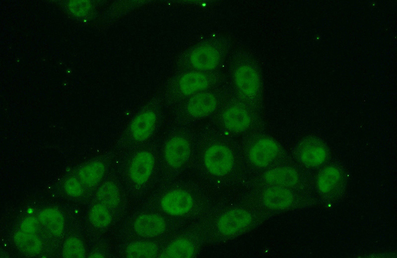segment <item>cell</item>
<instances>
[{"mask_svg": "<svg viewBox=\"0 0 397 258\" xmlns=\"http://www.w3.org/2000/svg\"><path fill=\"white\" fill-rule=\"evenodd\" d=\"M90 257H91V258H103V257H104V256L103 255H102L101 254H98V253H96V254L94 253L93 254H92L90 256Z\"/></svg>", "mask_w": 397, "mask_h": 258, "instance_id": "83f0119b", "label": "cell"}, {"mask_svg": "<svg viewBox=\"0 0 397 258\" xmlns=\"http://www.w3.org/2000/svg\"><path fill=\"white\" fill-rule=\"evenodd\" d=\"M105 172L104 164L94 161L81 167L78 171V179L82 184L87 187L97 185L102 179Z\"/></svg>", "mask_w": 397, "mask_h": 258, "instance_id": "ac0fdd59", "label": "cell"}, {"mask_svg": "<svg viewBox=\"0 0 397 258\" xmlns=\"http://www.w3.org/2000/svg\"><path fill=\"white\" fill-rule=\"evenodd\" d=\"M208 85L207 76L197 71H191L184 74L179 81L180 90L185 95H190L204 90Z\"/></svg>", "mask_w": 397, "mask_h": 258, "instance_id": "e0dca14e", "label": "cell"}, {"mask_svg": "<svg viewBox=\"0 0 397 258\" xmlns=\"http://www.w3.org/2000/svg\"><path fill=\"white\" fill-rule=\"evenodd\" d=\"M96 197L101 204L108 208L116 207L120 202L118 189L112 182L103 184L97 191Z\"/></svg>", "mask_w": 397, "mask_h": 258, "instance_id": "7402d4cb", "label": "cell"}, {"mask_svg": "<svg viewBox=\"0 0 397 258\" xmlns=\"http://www.w3.org/2000/svg\"><path fill=\"white\" fill-rule=\"evenodd\" d=\"M279 151L277 144L268 138L257 141L250 148L249 157L250 161L258 167L269 164L276 157Z\"/></svg>", "mask_w": 397, "mask_h": 258, "instance_id": "8992f818", "label": "cell"}, {"mask_svg": "<svg viewBox=\"0 0 397 258\" xmlns=\"http://www.w3.org/2000/svg\"><path fill=\"white\" fill-rule=\"evenodd\" d=\"M342 175L338 169L332 166L327 167L322 170L318 176V189L322 193H329L339 184Z\"/></svg>", "mask_w": 397, "mask_h": 258, "instance_id": "ffe728a7", "label": "cell"}, {"mask_svg": "<svg viewBox=\"0 0 397 258\" xmlns=\"http://www.w3.org/2000/svg\"><path fill=\"white\" fill-rule=\"evenodd\" d=\"M128 258H154L158 253V248L155 244L149 242H137L130 244L126 248Z\"/></svg>", "mask_w": 397, "mask_h": 258, "instance_id": "603a6c76", "label": "cell"}, {"mask_svg": "<svg viewBox=\"0 0 397 258\" xmlns=\"http://www.w3.org/2000/svg\"><path fill=\"white\" fill-rule=\"evenodd\" d=\"M82 185L78 179L71 177L66 180L64 183V189L68 195L73 197H78L83 193Z\"/></svg>", "mask_w": 397, "mask_h": 258, "instance_id": "484cf974", "label": "cell"}, {"mask_svg": "<svg viewBox=\"0 0 397 258\" xmlns=\"http://www.w3.org/2000/svg\"><path fill=\"white\" fill-rule=\"evenodd\" d=\"M39 224L38 219L29 217L23 221L20 226V230L25 232L37 234Z\"/></svg>", "mask_w": 397, "mask_h": 258, "instance_id": "4316f807", "label": "cell"}, {"mask_svg": "<svg viewBox=\"0 0 397 258\" xmlns=\"http://www.w3.org/2000/svg\"><path fill=\"white\" fill-rule=\"evenodd\" d=\"M13 241L19 250L25 254L37 255L43 248V242L35 233L19 230L14 234Z\"/></svg>", "mask_w": 397, "mask_h": 258, "instance_id": "d6986e66", "label": "cell"}, {"mask_svg": "<svg viewBox=\"0 0 397 258\" xmlns=\"http://www.w3.org/2000/svg\"><path fill=\"white\" fill-rule=\"evenodd\" d=\"M161 205L167 213L181 215L187 213L192 209L193 199L187 192L175 190L168 193L163 197Z\"/></svg>", "mask_w": 397, "mask_h": 258, "instance_id": "277c9868", "label": "cell"}, {"mask_svg": "<svg viewBox=\"0 0 397 258\" xmlns=\"http://www.w3.org/2000/svg\"><path fill=\"white\" fill-rule=\"evenodd\" d=\"M252 220V215L248 211L234 209L224 213L219 219L217 226L222 234L230 236L242 231Z\"/></svg>", "mask_w": 397, "mask_h": 258, "instance_id": "7a4b0ae2", "label": "cell"}, {"mask_svg": "<svg viewBox=\"0 0 397 258\" xmlns=\"http://www.w3.org/2000/svg\"><path fill=\"white\" fill-rule=\"evenodd\" d=\"M64 258H84L85 249L82 242L78 238L70 237L65 242L62 250Z\"/></svg>", "mask_w": 397, "mask_h": 258, "instance_id": "d4e9b609", "label": "cell"}, {"mask_svg": "<svg viewBox=\"0 0 397 258\" xmlns=\"http://www.w3.org/2000/svg\"><path fill=\"white\" fill-rule=\"evenodd\" d=\"M222 122L225 127L229 130L240 132L249 128L251 118L244 109L233 106L226 109L223 113Z\"/></svg>", "mask_w": 397, "mask_h": 258, "instance_id": "4fadbf2b", "label": "cell"}, {"mask_svg": "<svg viewBox=\"0 0 397 258\" xmlns=\"http://www.w3.org/2000/svg\"><path fill=\"white\" fill-rule=\"evenodd\" d=\"M156 116L152 111H145L136 116L130 125L132 138L137 141L148 139L153 133L156 126Z\"/></svg>", "mask_w": 397, "mask_h": 258, "instance_id": "8fae6325", "label": "cell"}, {"mask_svg": "<svg viewBox=\"0 0 397 258\" xmlns=\"http://www.w3.org/2000/svg\"><path fill=\"white\" fill-rule=\"evenodd\" d=\"M204 163L212 175L222 176L228 174L234 164V157L231 150L226 146L215 144L209 147L204 155Z\"/></svg>", "mask_w": 397, "mask_h": 258, "instance_id": "6da1fadb", "label": "cell"}, {"mask_svg": "<svg viewBox=\"0 0 397 258\" xmlns=\"http://www.w3.org/2000/svg\"><path fill=\"white\" fill-rule=\"evenodd\" d=\"M39 224L52 236H60L65 228V219L62 212L54 208L41 211L37 218Z\"/></svg>", "mask_w": 397, "mask_h": 258, "instance_id": "9a60e30c", "label": "cell"}, {"mask_svg": "<svg viewBox=\"0 0 397 258\" xmlns=\"http://www.w3.org/2000/svg\"><path fill=\"white\" fill-rule=\"evenodd\" d=\"M166 226L164 219L155 214L139 215L133 223L135 233L145 238L155 237L161 234L165 230Z\"/></svg>", "mask_w": 397, "mask_h": 258, "instance_id": "9c48e42d", "label": "cell"}, {"mask_svg": "<svg viewBox=\"0 0 397 258\" xmlns=\"http://www.w3.org/2000/svg\"><path fill=\"white\" fill-rule=\"evenodd\" d=\"M154 165L153 155L147 151L137 153L133 158L129 169L131 179L135 184L142 185L150 177Z\"/></svg>", "mask_w": 397, "mask_h": 258, "instance_id": "52a82bcc", "label": "cell"}, {"mask_svg": "<svg viewBox=\"0 0 397 258\" xmlns=\"http://www.w3.org/2000/svg\"><path fill=\"white\" fill-rule=\"evenodd\" d=\"M298 153L302 163L309 167L320 166L326 161L327 157L325 145L318 139L311 137L306 138L301 142Z\"/></svg>", "mask_w": 397, "mask_h": 258, "instance_id": "3957f363", "label": "cell"}, {"mask_svg": "<svg viewBox=\"0 0 397 258\" xmlns=\"http://www.w3.org/2000/svg\"><path fill=\"white\" fill-rule=\"evenodd\" d=\"M234 80L238 89L247 97L254 96L260 86V78L257 71L252 66L245 65L235 70Z\"/></svg>", "mask_w": 397, "mask_h": 258, "instance_id": "ba28073f", "label": "cell"}, {"mask_svg": "<svg viewBox=\"0 0 397 258\" xmlns=\"http://www.w3.org/2000/svg\"><path fill=\"white\" fill-rule=\"evenodd\" d=\"M294 200L292 193L287 189L274 186L266 189L263 194L265 206L273 209H283L289 207Z\"/></svg>", "mask_w": 397, "mask_h": 258, "instance_id": "5bb4252c", "label": "cell"}, {"mask_svg": "<svg viewBox=\"0 0 397 258\" xmlns=\"http://www.w3.org/2000/svg\"><path fill=\"white\" fill-rule=\"evenodd\" d=\"M195 253V247L190 241L179 239L170 243L160 257L190 258L194 257Z\"/></svg>", "mask_w": 397, "mask_h": 258, "instance_id": "44dd1931", "label": "cell"}, {"mask_svg": "<svg viewBox=\"0 0 397 258\" xmlns=\"http://www.w3.org/2000/svg\"><path fill=\"white\" fill-rule=\"evenodd\" d=\"M108 208L102 204L92 207L89 213V220L92 225L98 228H103L110 225L112 217Z\"/></svg>", "mask_w": 397, "mask_h": 258, "instance_id": "cb8c5ba5", "label": "cell"}, {"mask_svg": "<svg viewBox=\"0 0 397 258\" xmlns=\"http://www.w3.org/2000/svg\"><path fill=\"white\" fill-rule=\"evenodd\" d=\"M217 105L216 97L209 92H201L193 96L188 101L187 110L194 118H202L213 112Z\"/></svg>", "mask_w": 397, "mask_h": 258, "instance_id": "30bf717a", "label": "cell"}, {"mask_svg": "<svg viewBox=\"0 0 397 258\" xmlns=\"http://www.w3.org/2000/svg\"><path fill=\"white\" fill-rule=\"evenodd\" d=\"M264 179L267 183L282 187H291L299 181L297 172L290 167H279L266 171Z\"/></svg>", "mask_w": 397, "mask_h": 258, "instance_id": "2e32d148", "label": "cell"}, {"mask_svg": "<svg viewBox=\"0 0 397 258\" xmlns=\"http://www.w3.org/2000/svg\"><path fill=\"white\" fill-rule=\"evenodd\" d=\"M191 153L189 142L182 137H174L166 143L164 154L169 166L173 168L181 167L188 160Z\"/></svg>", "mask_w": 397, "mask_h": 258, "instance_id": "5b68a950", "label": "cell"}, {"mask_svg": "<svg viewBox=\"0 0 397 258\" xmlns=\"http://www.w3.org/2000/svg\"><path fill=\"white\" fill-rule=\"evenodd\" d=\"M193 66L200 70H211L218 65L220 56L217 50L209 45L198 47L191 55Z\"/></svg>", "mask_w": 397, "mask_h": 258, "instance_id": "7c38bea8", "label": "cell"}]
</instances>
